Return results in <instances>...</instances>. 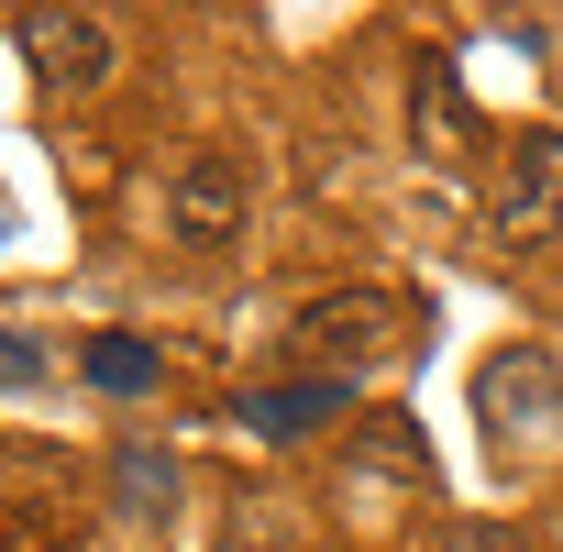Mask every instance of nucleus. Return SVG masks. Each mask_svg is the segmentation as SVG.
I'll use <instances>...</instances> for the list:
<instances>
[{
    "label": "nucleus",
    "instance_id": "nucleus-3",
    "mask_svg": "<svg viewBox=\"0 0 563 552\" xmlns=\"http://www.w3.org/2000/svg\"><path fill=\"white\" fill-rule=\"evenodd\" d=\"M243 210H254V188H243L232 155H177V166H166V232H177L188 254H221V243L243 232Z\"/></svg>",
    "mask_w": 563,
    "mask_h": 552
},
{
    "label": "nucleus",
    "instance_id": "nucleus-1",
    "mask_svg": "<svg viewBox=\"0 0 563 552\" xmlns=\"http://www.w3.org/2000/svg\"><path fill=\"white\" fill-rule=\"evenodd\" d=\"M398 343H409V299H387V288H332L288 321V354H310L343 387H354V365H387Z\"/></svg>",
    "mask_w": 563,
    "mask_h": 552
},
{
    "label": "nucleus",
    "instance_id": "nucleus-14",
    "mask_svg": "<svg viewBox=\"0 0 563 552\" xmlns=\"http://www.w3.org/2000/svg\"><path fill=\"white\" fill-rule=\"evenodd\" d=\"M45 376V354H34V332H0V387H34Z\"/></svg>",
    "mask_w": 563,
    "mask_h": 552
},
{
    "label": "nucleus",
    "instance_id": "nucleus-4",
    "mask_svg": "<svg viewBox=\"0 0 563 552\" xmlns=\"http://www.w3.org/2000/svg\"><path fill=\"white\" fill-rule=\"evenodd\" d=\"M12 45L45 89H100L111 78V23L100 12H12Z\"/></svg>",
    "mask_w": 563,
    "mask_h": 552
},
{
    "label": "nucleus",
    "instance_id": "nucleus-6",
    "mask_svg": "<svg viewBox=\"0 0 563 552\" xmlns=\"http://www.w3.org/2000/svg\"><path fill=\"white\" fill-rule=\"evenodd\" d=\"M475 409H486V431H552V420H563V376H552V354H541V343L497 354V365L475 376Z\"/></svg>",
    "mask_w": 563,
    "mask_h": 552
},
{
    "label": "nucleus",
    "instance_id": "nucleus-9",
    "mask_svg": "<svg viewBox=\"0 0 563 552\" xmlns=\"http://www.w3.org/2000/svg\"><path fill=\"white\" fill-rule=\"evenodd\" d=\"M409 133H420V144H475V100H464V78H453L442 56L409 67Z\"/></svg>",
    "mask_w": 563,
    "mask_h": 552
},
{
    "label": "nucleus",
    "instance_id": "nucleus-5",
    "mask_svg": "<svg viewBox=\"0 0 563 552\" xmlns=\"http://www.w3.org/2000/svg\"><path fill=\"white\" fill-rule=\"evenodd\" d=\"M67 508H78L67 453H45V442H0V519H12V541H23V552H45Z\"/></svg>",
    "mask_w": 563,
    "mask_h": 552
},
{
    "label": "nucleus",
    "instance_id": "nucleus-11",
    "mask_svg": "<svg viewBox=\"0 0 563 552\" xmlns=\"http://www.w3.org/2000/svg\"><path fill=\"white\" fill-rule=\"evenodd\" d=\"M365 464H387V475H431V442H420V420H365Z\"/></svg>",
    "mask_w": 563,
    "mask_h": 552
},
{
    "label": "nucleus",
    "instance_id": "nucleus-13",
    "mask_svg": "<svg viewBox=\"0 0 563 552\" xmlns=\"http://www.w3.org/2000/svg\"><path fill=\"white\" fill-rule=\"evenodd\" d=\"M442 552H530V530H519V519H464Z\"/></svg>",
    "mask_w": 563,
    "mask_h": 552
},
{
    "label": "nucleus",
    "instance_id": "nucleus-12",
    "mask_svg": "<svg viewBox=\"0 0 563 552\" xmlns=\"http://www.w3.org/2000/svg\"><path fill=\"white\" fill-rule=\"evenodd\" d=\"M221 552H310V541L288 530V508H232V530H221Z\"/></svg>",
    "mask_w": 563,
    "mask_h": 552
},
{
    "label": "nucleus",
    "instance_id": "nucleus-10",
    "mask_svg": "<svg viewBox=\"0 0 563 552\" xmlns=\"http://www.w3.org/2000/svg\"><path fill=\"white\" fill-rule=\"evenodd\" d=\"M78 376H89L100 398H144V387H166V354L133 343V332H89V343H78Z\"/></svg>",
    "mask_w": 563,
    "mask_h": 552
},
{
    "label": "nucleus",
    "instance_id": "nucleus-2",
    "mask_svg": "<svg viewBox=\"0 0 563 552\" xmlns=\"http://www.w3.org/2000/svg\"><path fill=\"white\" fill-rule=\"evenodd\" d=\"M563 221V122H530L508 155H497V188H486V232L497 243H530Z\"/></svg>",
    "mask_w": 563,
    "mask_h": 552
},
{
    "label": "nucleus",
    "instance_id": "nucleus-7",
    "mask_svg": "<svg viewBox=\"0 0 563 552\" xmlns=\"http://www.w3.org/2000/svg\"><path fill=\"white\" fill-rule=\"evenodd\" d=\"M354 409V387L343 376H299V387H243V431L254 442H310V431H332Z\"/></svg>",
    "mask_w": 563,
    "mask_h": 552
},
{
    "label": "nucleus",
    "instance_id": "nucleus-8",
    "mask_svg": "<svg viewBox=\"0 0 563 552\" xmlns=\"http://www.w3.org/2000/svg\"><path fill=\"white\" fill-rule=\"evenodd\" d=\"M166 508H177V453L166 442H122L111 453V519L122 530H166Z\"/></svg>",
    "mask_w": 563,
    "mask_h": 552
}]
</instances>
